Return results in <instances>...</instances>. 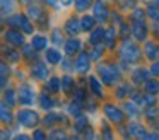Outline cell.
Returning <instances> with one entry per match:
<instances>
[{
  "label": "cell",
  "instance_id": "1",
  "mask_svg": "<svg viewBox=\"0 0 159 140\" xmlns=\"http://www.w3.org/2000/svg\"><path fill=\"white\" fill-rule=\"evenodd\" d=\"M94 75L101 80V84L106 89H111L113 91L118 84L125 80V75L121 74L120 67H118L116 58H106V60L96 63L94 67Z\"/></svg>",
  "mask_w": 159,
  "mask_h": 140
},
{
  "label": "cell",
  "instance_id": "2",
  "mask_svg": "<svg viewBox=\"0 0 159 140\" xmlns=\"http://www.w3.org/2000/svg\"><path fill=\"white\" fill-rule=\"evenodd\" d=\"M115 58L121 63H125L127 67L134 68L139 67L140 60L144 58L142 55V46L139 43H135L134 39H128V41H120L116 51H115Z\"/></svg>",
  "mask_w": 159,
  "mask_h": 140
},
{
  "label": "cell",
  "instance_id": "3",
  "mask_svg": "<svg viewBox=\"0 0 159 140\" xmlns=\"http://www.w3.org/2000/svg\"><path fill=\"white\" fill-rule=\"evenodd\" d=\"M101 115L110 125L116 126V128L127 123V116L121 109V104L115 102L113 99H106L104 102H101Z\"/></svg>",
  "mask_w": 159,
  "mask_h": 140
},
{
  "label": "cell",
  "instance_id": "4",
  "mask_svg": "<svg viewBox=\"0 0 159 140\" xmlns=\"http://www.w3.org/2000/svg\"><path fill=\"white\" fill-rule=\"evenodd\" d=\"M113 3L110 2H93V9H91V16L96 19L98 26H108L111 20V16H113Z\"/></svg>",
  "mask_w": 159,
  "mask_h": 140
},
{
  "label": "cell",
  "instance_id": "5",
  "mask_svg": "<svg viewBox=\"0 0 159 140\" xmlns=\"http://www.w3.org/2000/svg\"><path fill=\"white\" fill-rule=\"evenodd\" d=\"M5 24L11 29H19L22 34H34V24L31 22V19L24 12H16L9 16L5 19Z\"/></svg>",
  "mask_w": 159,
  "mask_h": 140
},
{
  "label": "cell",
  "instance_id": "6",
  "mask_svg": "<svg viewBox=\"0 0 159 140\" xmlns=\"http://www.w3.org/2000/svg\"><path fill=\"white\" fill-rule=\"evenodd\" d=\"M16 121L22 128H34L36 130V126L41 123V116L38 115V111H34L31 108H21L16 113Z\"/></svg>",
  "mask_w": 159,
  "mask_h": 140
},
{
  "label": "cell",
  "instance_id": "7",
  "mask_svg": "<svg viewBox=\"0 0 159 140\" xmlns=\"http://www.w3.org/2000/svg\"><path fill=\"white\" fill-rule=\"evenodd\" d=\"M38 96L39 94L34 91V87L31 84H28V82L19 84V87H17V104L19 106H24V108L33 106L34 102H38Z\"/></svg>",
  "mask_w": 159,
  "mask_h": 140
},
{
  "label": "cell",
  "instance_id": "8",
  "mask_svg": "<svg viewBox=\"0 0 159 140\" xmlns=\"http://www.w3.org/2000/svg\"><path fill=\"white\" fill-rule=\"evenodd\" d=\"M93 60H91V55L87 50H84L82 53H79L75 58H74V74L80 75V77H87L91 75V70H93Z\"/></svg>",
  "mask_w": 159,
  "mask_h": 140
},
{
  "label": "cell",
  "instance_id": "9",
  "mask_svg": "<svg viewBox=\"0 0 159 140\" xmlns=\"http://www.w3.org/2000/svg\"><path fill=\"white\" fill-rule=\"evenodd\" d=\"M137 91H139V89L134 87L128 80H123L121 84H118L116 87L111 91V99H113L115 102H118V104H121V102L128 101V99H130Z\"/></svg>",
  "mask_w": 159,
  "mask_h": 140
},
{
  "label": "cell",
  "instance_id": "10",
  "mask_svg": "<svg viewBox=\"0 0 159 140\" xmlns=\"http://www.w3.org/2000/svg\"><path fill=\"white\" fill-rule=\"evenodd\" d=\"M26 16L31 19V22H38V24H45L48 22V12L43 9V3L39 2H28L26 3Z\"/></svg>",
  "mask_w": 159,
  "mask_h": 140
},
{
  "label": "cell",
  "instance_id": "11",
  "mask_svg": "<svg viewBox=\"0 0 159 140\" xmlns=\"http://www.w3.org/2000/svg\"><path fill=\"white\" fill-rule=\"evenodd\" d=\"M125 128H127V135L130 140H144V137L149 133V126L145 125L140 120H128L125 123Z\"/></svg>",
  "mask_w": 159,
  "mask_h": 140
},
{
  "label": "cell",
  "instance_id": "12",
  "mask_svg": "<svg viewBox=\"0 0 159 140\" xmlns=\"http://www.w3.org/2000/svg\"><path fill=\"white\" fill-rule=\"evenodd\" d=\"M86 85H87V91H89V96H93L94 99H98L101 102L106 101V87L101 84V80L94 74L86 77Z\"/></svg>",
  "mask_w": 159,
  "mask_h": 140
},
{
  "label": "cell",
  "instance_id": "13",
  "mask_svg": "<svg viewBox=\"0 0 159 140\" xmlns=\"http://www.w3.org/2000/svg\"><path fill=\"white\" fill-rule=\"evenodd\" d=\"M149 79H152L151 77V74H149V68H145V67H134V68H130V72H128V77H127V80L130 82L134 87H137V89H142V85L145 84V82L149 80Z\"/></svg>",
  "mask_w": 159,
  "mask_h": 140
},
{
  "label": "cell",
  "instance_id": "14",
  "mask_svg": "<svg viewBox=\"0 0 159 140\" xmlns=\"http://www.w3.org/2000/svg\"><path fill=\"white\" fill-rule=\"evenodd\" d=\"M69 123V118H67V115H63V113H58V111H50L46 113L45 116L41 118V125L45 126V128H58L60 125H67Z\"/></svg>",
  "mask_w": 159,
  "mask_h": 140
},
{
  "label": "cell",
  "instance_id": "15",
  "mask_svg": "<svg viewBox=\"0 0 159 140\" xmlns=\"http://www.w3.org/2000/svg\"><path fill=\"white\" fill-rule=\"evenodd\" d=\"M84 46H86V41H82L80 38H67L65 43H63V55L69 58H75L79 53L84 51Z\"/></svg>",
  "mask_w": 159,
  "mask_h": 140
},
{
  "label": "cell",
  "instance_id": "16",
  "mask_svg": "<svg viewBox=\"0 0 159 140\" xmlns=\"http://www.w3.org/2000/svg\"><path fill=\"white\" fill-rule=\"evenodd\" d=\"M132 27V39L139 44H144L151 36V26L147 22H134L130 24Z\"/></svg>",
  "mask_w": 159,
  "mask_h": 140
},
{
  "label": "cell",
  "instance_id": "17",
  "mask_svg": "<svg viewBox=\"0 0 159 140\" xmlns=\"http://www.w3.org/2000/svg\"><path fill=\"white\" fill-rule=\"evenodd\" d=\"M29 75H31V79L36 82H46L52 77V75H50V67L45 61H39V60L29 67Z\"/></svg>",
  "mask_w": 159,
  "mask_h": 140
},
{
  "label": "cell",
  "instance_id": "18",
  "mask_svg": "<svg viewBox=\"0 0 159 140\" xmlns=\"http://www.w3.org/2000/svg\"><path fill=\"white\" fill-rule=\"evenodd\" d=\"M103 44H104V48H106L108 51H113V53L116 51L118 44H120V36H118V29H116V27L110 26V24L104 27Z\"/></svg>",
  "mask_w": 159,
  "mask_h": 140
},
{
  "label": "cell",
  "instance_id": "19",
  "mask_svg": "<svg viewBox=\"0 0 159 140\" xmlns=\"http://www.w3.org/2000/svg\"><path fill=\"white\" fill-rule=\"evenodd\" d=\"M62 29L65 34H69V38H79L80 33H82V29H80V17L75 16V14L69 16L65 19V22H63Z\"/></svg>",
  "mask_w": 159,
  "mask_h": 140
},
{
  "label": "cell",
  "instance_id": "20",
  "mask_svg": "<svg viewBox=\"0 0 159 140\" xmlns=\"http://www.w3.org/2000/svg\"><path fill=\"white\" fill-rule=\"evenodd\" d=\"M4 41L14 48H24L26 46V38L19 29H11V27L5 29L4 31Z\"/></svg>",
  "mask_w": 159,
  "mask_h": 140
},
{
  "label": "cell",
  "instance_id": "21",
  "mask_svg": "<svg viewBox=\"0 0 159 140\" xmlns=\"http://www.w3.org/2000/svg\"><path fill=\"white\" fill-rule=\"evenodd\" d=\"M140 46H142V55H144V58L147 61L154 63V61L159 60V44L156 43L152 38H149V39L145 41L144 44H140Z\"/></svg>",
  "mask_w": 159,
  "mask_h": 140
},
{
  "label": "cell",
  "instance_id": "22",
  "mask_svg": "<svg viewBox=\"0 0 159 140\" xmlns=\"http://www.w3.org/2000/svg\"><path fill=\"white\" fill-rule=\"evenodd\" d=\"M0 58L5 60L7 63H17L22 58V55L19 53L14 46H11V44H7L5 41H2V43H0Z\"/></svg>",
  "mask_w": 159,
  "mask_h": 140
},
{
  "label": "cell",
  "instance_id": "23",
  "mask_svg": "<svg viewBox=\"0 0 159 140\" xmlns=\"http://www.w3.org/2000/svg\"><path fill=\"white\" fill-rule=\"evenodd\" d=\"M91 126V116L89 115H80L77 118H74V121H70V130L74 132V137H79L80 133H84Z\"/></svg>",
  "mask_w": 159,
  "mask_h": 140
},
{
  "label": "cell",
  "instance_id": "24",
  "mask_svg": "<svg viewBox=\"0 0 159 140\" xmlns=\"http://www.w3.org/2000/svg\"><path fill=\"white\" fill-rule=\"evenodd\" d=\"M121 109H123L125 116H127V121L128 120H140V116H142V108L137 102L130 101V99L121 102Z\"/></svg>",
  "mask_w": 159,
  "mask_h": 140
},
{
  "label": "cell",
  "instance_id": "25",
  "mask_svg": "<svg viewBox=\"0 0 159 140\" xmlns=\"http://www.w3.org/2000/svg\"><path fill=\"white\" fill-rule=\"evenodd\" d=\"M98 135H99V140H116V132H115V126L110 125V123H108L104 118L99 121Z\"/></svg>",
  "mask_w": 159,
  "mask_h": 140
},
{
  "label": "cell",
  "instance_id": "26",
  "mask_svg": "<svg viewBox=\"0 0 159 140\" xmlns=\"http://www.w3.org/2000/svg\"><path fill=\"white\" fill-rule=\"evenodd\" d=\"M63 56H65V55H63L58 48H55V46L48 48V50L45 51V63L50 65V67H57V65L62 63Z\"/></svg>",
  "mask_w": 159,
  "mask_h": 140
},
{
  "label": "cell",
  "instance_id": "27",
  "mask_svg": "<svg viewBox=\"0 0 159 140\" xmlns=\"http://www.w3.org/2000/svg\"><path fill=\"white\" fill-rule=\"evenodd\" d=\"M38 106L43 109V111H46V113L55 111V108H57V99L53 97L52 94H48V92H41V94L38 96Z\"/></svg>",
  "mask_w": 159,
  "mask_h": 140
},
{
  "label": "cell",
  "instance_id": "28",
  "mask_svg": "<svg viewBox=\"0 0 159 140\" xmlns=\"http://www.w3.org/2000/svg\"><path fill=\"white\" fill-rule=\"evenodd\" d=\"M104 27L106 26H98L94 31H91L86 38V44L87 46H98V44H103V38H104Z\"/></svg>",
  "mask_w": 159,
  "mask_h": 140
},
{
  "label": "cell",
  "instance_id": "29",
  "mask_svg": "<svg viewBox=\"0 0 159 140\" xmlns=\"http://www.w3.org/2000/svg\"><path fill=\"white\" fill-rule=\"evenodd\" d=\"M48 43L50 39L45 34H33V38L29 39V46L34 51H46L48 50Z\"/></svg>",
  "mask_w": 159,
  "mask_h": 140
},
{
  "label": "cell",
  "instance_id": "30",
  "mask_svg": "<svg viewBox=\"0 0 159 140\" xmlns=\"http://www.w3.org/2000/svg\"><path fill=\"white\" fill-rule=\"evenodd\" d=\"M127 20L130 24H134V22H147V12H145V7H142V5H137L134 10H132L130 14L127 16Z\"/></svg>",
  "mask_w": 159,
  "mask_h": 140
},
{
  "label": "cell",
  "instance_id": "31",
  "mask_svg": "<svg viewBox=\"0 0 159 140\" xmlns=\"http://www.w3.org/2000/svg\"><path fill=\"white\" fill-rule=\"evenodd\" d=\"M45 92H48V94H52V96L62 92V77L52 75V77L45 82Z\"/></svg>",
  "mask_w": 159,
  "mask_h": 140
},
{
  "label": "cell",
  "instance_id": "32",
  "mask_svg": "<svg viewBox=\"0 0 159 140\" xmlns=\"http://www.w3.org/2000/svg\"><path fill=\"white\" fill-rule=\"evenodd\" d=\"M142 118L145 120V125L147 126H152L159 120V104L151 106V108H145L144 111H142Z\"/></svg>",
  "mask_w": 159,
  "mask_h": 140
},
{
  "label": "cell",
  "instance_id": "33",
  "mask_svg": "<svg viewBox=\"0 0 159 140\" xmlns=\"http://www.w3.org/2000/svg\"><path fill=\"white\" fill-rule=\"evenodd\" d=\"M65 113L69 116H72V118H77V116L84 115V102H79V101H74V99H70L69 102L65 104Z\"/></svg>",
  "mask_w": 159,
  "mask_h": 140
},
{
  "label": "cell",
  "instance_id": "34",
  "mask_svg": "<svg viewBox=\"0 0 159 140\" xmlns=\"http://www.w3.org/2000/svg\"><path fill=\"white\" fill-rule=\"evenodd\" d=\"M2 102L9 109H14L17 106V91H14L12 87H7L4 91V94H2Z\"/></svg>",
  "mask_w": 159,
  "mask_h": 140
},
{
  "label": "cell",
  "instance_id": "35",
  "mask_svg": "<svg viewBox=\"0 0 159 140\" xmlns=\"http://www.w3.org/2000/svg\"><path fill=\"white\" fill-rule=\"evenodd\" d=\"M91 55V60H93V63H99V61L106 60V53L108 50L104 48V44H98V46H93L91 50H87Z\"/></svg>",
  "mask_w": 159,
  "mask_h": 140
},
{
  "label": "cell",
  "instance_id": "36",
  "mask_svg": "<svg viewBox=\"0 0 159 140\" xmlns=\"http://www.w3.org/2000/svg\"><path fill=\"white\" fill-rule=\"evenodd\" d=\"M98 27V22L96 19H94L91 14H84V16H80V29H82V33L89 34L91 31H94Z\"/></svg>",
  "mask_w": 159,
  "mask_h": 140
},
{
  "label": "cell",
  "instance_id": "37",
  "mask_svg": "<svg viewBox=\"0 0 159 140\" xmlns=\"http://www.w3.org/2000/svg\"><path fill=\"white\" fill-rule=\"evenodd\" d=\"M75 85H77V80L72 74H63V77H62V92L63 94L70 96L72 91L75 89Z\"/></svg>",
  "mask_w": 159,
  "mask_h": 140
},
{
  "label": "cell",
  "instance_id": "38",
  "mask_svg": "<svg viewBox=\"0 0 159 140\" xmlns=\"http://www.w3.org/2000/svg\"><path fill=\"white\" fill-rule=\"evenodd\" d=\"M140 91L144 92V94H147V96H154V97H157L159 96V80L157 79H149V80L142 85Z\"/></svg>",
  "mask_w": 159,
  "mask_h": 140
},
{
  "label": "cell",
  "instance_id": "39",
  "mask_svg": "<svg viewBox=\"0 0 159 140\" xmlns=\"http://www.w3.org/2000/svg\"><path fill=\"white\" fill-rule=\"evenodd\" d=\"M63 29H60V27H53L52 31H50V36H48V39H50V43H53L55 44V48L57 46H63V43H65V36H63Z\"/></svg>",
  "mask_w": 159,
  "mask_h": 140
},
{
  "label": "cell",
  "instance_id": "40",
  "mask_svg": "<svg viewBox=\"0 0 159 140\" xmlns=\"http://www.w3.org/2000/svg\"><path fill=\"white\" fill-rule=\"evenodd\" d=\"M12 121H16V115L12 113V109H9L4 102L0 101V123H4V125H11Z\"/></svg>",
  "mask_w": 159,
  "mask_h": 140
},
{
  "label": "cell",
  "instance_id": "41",
  "mask_svg": "<svg viewBox=\"0 0 159 140\" xmlns=\"http://www.w3.org/2000/svg\"><path fill=\"white\" fill-rule=\"evenodd\" d=\"M84 111H86V115H96L98 111H101V101H98L93 96H89L87 101L84 102Z\"/></svg>",
  "mask_w": 159,
  "mask_h": 140
},
{
  "label": "cell",
  "instance_id": "42",
  "mask_svg": "<svg viewBox=\"0 0 159 140\" xmlns=\"http://www.w3.org/2000/svg\"><path fill=\"white\" fill-rule=\"evenodd\" d=\"M91 9H93V2L91 0H77V2H74V12H75V16H79V14L84 16Z\"/></svg>",
  "mask_w": 159,
  "mask_h": 140
},
{
  "label": "cell",
  "instance_id": "43",
  "mask_svg": "<svg viewBox=\"0 0 159 140\" xmlns=\"http://www.w3.org/2000/svg\"><path fill=\"white\" fill-rule=\"evenodd\" d=\"M16 7H17V3L12 2V0H7V2H0V16L7 19L9 16H12V14H16L17 10H16Z\"/></svg>",
  "mask_w": 159,
  "mask_h": 140
},
{
  "label": "cell",
  "instance_id": "44",
  "mask_svg": "<svg viewBox=\"0 0 159 140\" xmlns=\"http://www.w3.org/2000/svg\"><path fill=\"white\" fill-rule=\"evenodd\" d=\"M21 55H22V58H24V60H28L31 65L38 61V51H34L31 46H29V44H26V46L21 50Z\"/></svg>",
  "mask_w": 159,
  "mask_h": 140
},
{
  "label": "cell",
  "instance_id": "45",
  "mask_svg": "<svg viewBox=\"0 0 159 140\" xmlns=\"http://www.w3.org/2000/svg\"><path fill=\"white\" fill-rule=\"evenodd\" d=\"M67 138H69V133L62 126L50 130V133H48V140H67Z\"/></svg>",
  "mask_w": 159,
  "mask_h": 140
},
{
  "label": "cell",
  "instance_id": "46",
  "mask_svg": "<svg viewBox=\"0 0 159 140\" xmlns=\"http://www.w3.org/2000/svg\"><path fill=\"white\" fill-rule=\"evenodd\" d=\"M125 22H128L127 20V16H123L121 12H118L116 9L113 10V16H111V20H110V26H113V27H120V26H123Z\"/></svg>",
  "mask_w": 159,
  "mask_h": 140
},
{
  "label": "cell",
  "instance_id": "47",
  "mask_svg": "<svg viewBox=\"0 0 159 140\" xmlns=\"http://www.w3.org/2000/svg\"><path fill=\"white\" fill-rule=\"evenodd\" d=\"M77 138H79V140H99V135H98V130L91 125L89 128H87L84 133H80Z\"/></svg>",
  "mask_w": 159,
  "mask_h": 140
},
{
  "label": "cell",
  "instance_id": "48",
  "mask_svg": "<svg viewBox=\"0 0 159 140\" xmlns=\"http://www.w3.org/2000/svg\"><path fill=\"white\" fill-rule=\"evenodd\" d=\"M60 68H62L65 74H72V72H74V58L63 56L62 63H60Z\"/></svg>",
  "mask_w": 159,
  "mask_h": 140
},
{
  "label": "cell",
  "instance_id": "49",
  "mask_svg": "<svg viewBox=\"0 0 159 140\" xmlns=\"http://www.w3.org/2000/svg\"><path fill=\"white\" fill-rule=\"evenodd\" d=\"M31 140H48V133L43 128H36V130H33Z\"/></svg>",
  "mask_w": 159,
  "mask_h": 140
},
{
  "label": "cell",
  "instance_id": "50",
  "mask_svg": "<svg viewBox=\"0 0 159 140\" xmlns=\"http://www.w3.org/2000/svg\"><path fill=\"white\" fill-rule=\"evenodd\" d=\"M9 75H11V67H9V63L5 60L0 58V77L9 79Z\"/></svg>",
  "mask_w": 159,
  "mask_h": 140
},
{
  "label": "cell",
  "instance_id": "51",
  "mask_svg": "<svg viewBox=\"0 0 159 140\" xmlns=\"http://www.w3.org/2000/svg\"><path fill=\"white\" fill-rule=\"evenodd\" d=\"M147 68H149V74H151L152 79H159V60L151 63V67H147Z\"/></svg>",
  "mask_w": 159,
  "mask_h": 140
},
{
  "label": "cell",
  "instance_id": "52",
  "mask_svg": "<svg viewBox=\"0 0 159 140\" xmlns=\"http://www.w3.org/2000/svg\"><path fill=\"white\" fill-rule=\"evenodd\" d=\"M14 138V133L11 128H0V140H12Z\"/></svg>",
  "mask_w": 159,
  "mask_h": 140
},
{
  "label": "cell",
  "instance_id": "53",
  "mask_svg": "<svg viewBox=\"0 0 159 140\" xmlns=\"http://www.w3.org/2000/svg\"><path fill=\"white\" fill-rule=\"evenodd\" d=\"M151 34H152V39L159 44V26L157 24H152L151 26Z\"/></svg>",
  "mask_w": 159,
  "mask_h": 140
},
{
  "label": "cell",
  "instance_id": "54",
  "mask_svg": "<svg viewBox=\"0 0 159 140\" xmlns=\"http://www.w3.org/2000/svg\"><path fill=\"white\" fill-rule=\"evenodd\" d=\"M144 140H159V132H156V130H149V133L144 137Z\"/></svg>",
  "mask_w": 159,
  "mask_h": 140
},
{
  "label": "cell",
  "instance_id": "55",
  "mask_svg": "<svg viewBox=\"0 0 159 140\" xmlns=\"http://www.w3.org/2000/svg\"><path fill=\"white\" fill-rule=\"evenodd\" d=\"M12 140H31V137H29L28 133H17V135H14Z\"/></svg>",
  "mask_w": 159,
  "mask_h": 140
},
{
  "label": "cell",
  "instance_id": "56",
  "mask_svg": "<svg viewBox=\"0 0 159 140\" xmlns=\"http://www.w3.org/2000/svg\"><path fill=\"white\" fill-rule=\"evenodd\" d=\"M4 26H5V19L0 16V31H2V27H4Z\"/></svg>",
  "mask_w": 159,
  "mask_h": 140
},
{
  "label": "cell",
  "instance_id": "57",
  "mask_svg": "<svg viewBox=\"0 0 159 140\" xmlns=\"http://www.w3.org/2000/svg\"><path fill=\"white\" fill-rule=\"evenodd\" d=\"M67 140H79V138H77V137H69Z\"/></svg>",
  "mask_w": 159,
  "mask_h": 140
},
{
  "label": "cell",
  "instance_id": "58",
  "mask_svg": "<svg viewBox=\"0 0 159 140\" xmlns=\"http://www.w3.org/2000/svg\"><path fill=\"white\" fill-rule=\"evenodd\" d=\"M157 101H159V96H157Z\"/></svg>",
  "mask_w": 159,
  "mask_h": 140
}]
</instances>
